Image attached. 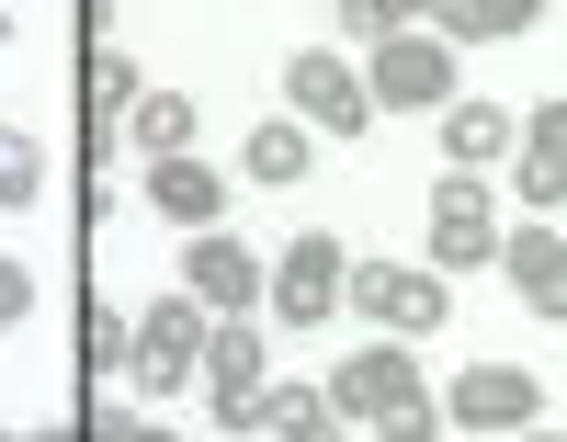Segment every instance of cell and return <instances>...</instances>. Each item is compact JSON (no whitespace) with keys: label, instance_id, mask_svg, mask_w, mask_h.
<instances>
[{"label":"cell","instance_id":"obj_20","mask_svg":"<svg viewBox=\"0 0 567 442\" xmlns=\"http://www.w3.org/2000/svg\"><path fill=\"white\" fill-rule=\"evenodd\" d=\"M12 318H34V273H23L12 250H0V329H12Z\"/></svg>","mask_w":567,"mask_h":442},{"label":"cell","instance_id":"obj_13","mask_svg":"<svg viewBox=\"0 0 567 442\" xmlns=\"http://www.w3.org/2000/svg\"><path fill=\"white\" fill-rule=\"evenodd\" d=\"M80 103H91V147H114V114H136L148 91H136V58L114 34H91V58H80Z\"/></svg>","mask_w":567,"mask_h":442},{"label":"cell","instance_id":"obj_14","mask_svg":"<svg viewBox=\"0 0 567 442\" xmlns=\"http://www.w3.org/2000/svg\"><path fill=\"white\" fill-rule=\"evenodd\" d=\"M545 12V0H432V34L443 45H499V34H523Z\"/></svg>","mask_w":567,"mask_h":442},{"label":"cell","instance_id":"obj_25","mask_svg":"<svg viewBox=\"0 0 567 442\" xmlns=\"http://www.w3.org/2000/svg\"><path fill=\"white\" fill-rule=\"evenodd\" d=\"M0 442H23V431H0Z\"/></svg>","mask_w":567,"mask_h":442},{"label":"cell","instance_id":"obj_22","mask_svg":"<svg viewBox=\"0 0 567 442\" xmlns=\"http://www.w3.org/2000/svg\"><path fill=\"white\" fill-rule=\"evenodd\" d=\"M23 442H91V420H45V431H23Z\"/></svg>","mask_w":567,"mask_h":442},{"label":"cell","instance_id":"obj_16","mask_svg":"<svg viewBox=\"0 0 567 442\" xmlns=\"http://www.w3.org/2000/svg\"><path fill=\"white\" fill-rule=\"evenodd\" d=\"M307 171H318V125L284 114V125H261V136H250V182H272V193H284V182H307Z\"/></svg>","mask_w":567,"mask_h":442},{"label":"cell","instance_id":"obj_11","mask_svg":"<svg viewBox=\"0 0 567 442\" xmlns=\"http://www.w3.org/2000/svg\"><path fill=\"white\" fill-rule=\"evenodd\" d=\"M148 205L171 227H216L227 216V171L205 160V147H182V160H148Z\"/></svg>","mask_w":567,"mask_h":442},{"label":"cell","instance_id":"obj_1","mask_svg":"<svg viewBox=\"0 0 567 442\" xmlns=\"http://www.w3.org/2000/svg\"><path fill=\"white\" fill-rule=\"evenodd\" d=\"M329 409L363 420L374 442H432V420H443V398L420 386V363L398 352V340H374V352H352L341 374H329Z\"/></svg>","mask_w":567,"mask_h":442},{"label":"cell","instance_id":"obj_24","mask_svg":"<svg viewBox=\"0 0 567 442\" xmlns=\"http://www.w3.org/2000/svg\"><path fill=\"white\" fill-rule=\"evenodd\" d=\"M511 442H567V431H511Z\"/></svg>","mask_w":567,"mask_h":442},{"label":"cell","instance_id":"obj_18","mask_svg":"<svg viewBox=\"0 0 567 442\" xmlns=\"http://www.w3.org/2000/svg\"><path fill=\"white\" fill-rule=\"evenodd\" d=\"M523 205H534V216H556V205H567V160H545V147H523Z\"/></svg>","mask_w":567,"mask_h":442},{"label":"cell","instance_id":"obj_6","mask_svg":"<svg viewBox=\"0 0 567 442\" xmlns=\"http://www.w3.org/2000/svg\"><path fill=\"white\" fill-rule=\"evenodd\" d=\"M341 307L352 318H386V340H420V329H443V273L432 261H352Z\"/></svg>","mask_w":567,"mask_h":442},{"label":"cell","instance_id":"obj_15","mask_svg":"<svg viewBox=\"0 0 567 442\" xmlns=\"http://www.w3.org/2000/svg\"><path fill=\"white\" fill-rule=\"evenodd\" d=\"M511 136H523V125H511L499 103H443V160H454V171H488Z\"/></svg>","mask_w":567,"mask_h":442},{"label":"cell","instance_id":"obj_2","mask_svg":"<svg viewBox=\"0 0 567 442\" xmlns=\"http://www.w3.org/2000/svg\"><path fill=\"white\" fill-rule=\"evenodd\" d=\"M363 91H374V114H443V103H454V45H443V34H386V45H363Z\"/></svg>","mask_w":567,"mask_h":442},{"label":"cell","instance_id":"obj_23","mask_svg":"<svg viewBox=\"0 0 567 442\" xmlns=\"http://www.w3.org/2000/svg\"><path fill=\"white\" fill-rule=\"evenodd\" d=\"M386 12H398V23H409V12H432V0H386Z\"/></svg>","mask_w":567,"mask_h":442},{"label":"cell","instance_id":"obj_5","mask_svg":"<svg viewBox=\"0 0 567 442\" xmlns=\"http://www.w3.org/2000/svg\"><path fill=\"white\" fill-rule=\"evenodd\" d=\"M534 409H545V386H534L523 363H465V374L443 386V420H454L465 442H511V431H534Z\"/></svg>","mask_w":567,"mask_h":442},{"label":"cell","instance_id":"obj_19","mask_svg":"<svg viewBox=\"0 0 567 442\" xmlns=\"http://www.w3.org/2000/svg\"><path fill=\"white\" fill-rule=\"evenodd\" d=\"M523 147H545V160H567V91H556V103H534V114H523Z\"/></svg>","mask_w":567,"mask_h":442},{"label":"cell","instance_id":"obj_12","mask_svg":"<svg viewBox=\"0 0 567 442\" xmlns=\"http://www.w3.org/2000/svg\"><path fill=\"white\" fill-rule=\"evenodd\" d=\"M499 273L523 284L534 318H567V227H511L499 238Z\"/></svg>","mask_w":567,"mask_h":442},{"label":"cell","instance_id":"obj_7","mask_svg":"<svg viewBox=\"0 0 567 442\" xmlns=\"http://www.w3.org/2000/svg\"><path fill=\"white\" fill-rule=\"evenodd\" d=\"M194 363H205V307H194V295H159V307H136V329H125V374L148 386V398H171Z\"/></svg>","mask_w":567,"mask_h":442},{"label":"cell","instance_id":"obj_3","mask_svg":"<svg viewBox=\"0 0 567 442\" xmlns=\"http://www.w3.org/2000/svg\"><path fill=\"white\" fill-rule=\"evenodd\" d=\"M499 193L477 182V171H443L432 182V273H488L499 261Z\"/></svg>","mask_w":567,"mask_h":442},{"label":"cell","instance_id":"obj_17","mask_svg":"<svg viewBox=\"0 0 567 442\" xmlns=\"http://www.w3.org/2000/svg\"><path fill=\"white\" fill-rule=\"evenodd\" d=\"M125 136L148 147V160H182V147H194V103H182V91H148V103L125 114Z\"/></svg>","mask_w":567,"mask_h":442},{"label":"cell","instance_id":"obj_10","mask_svg":"<svg viewBox=\"0 0 567 442\" xmlns=\"http://www.w3.org/2000/svg\"><path fill=\"white\" fill-rule=\"evenodd\" d=\"M182 295H194L205 318H250L261 307V261L227 227H194V238H182Z\"/></svg>","mask_w":567,"mask_h":442},{"label":"cell","instance_id":"obj_8","mask_svg":"<svg viewBox=\"0 0 567 442\" xmlns=\"http://www.w3.org/2000/svg\"><path fill=\"white\" fill-rule=\"evenodd\" d=\"M205 398L216 431H261V318H205Z\"/></svg>","mask_w":567,"mask_h":442},{"label":"cell","instance_id":"obj_4","mask_svg":"<svg viewBox=\"0 0 567 442\" xmlns=\"http://www.w3.org/2000/svg\"><path fill=\"white\" fill-rule=\"evenodd\" d=\"M284 103H296V125H318V136H363L374 125L363 69L329 58V45H296V58H284Z\"/></svg>","mask_w":567,"mask_h":442},{"label":"cell","instance_id":"obj_21","mask_svg":"<svg viewBox=\"0 0 567 442\" xmlns=\"http://www.w3.org/2000/svg\"><path fill=\"white\" fill-rule=\"evenodd\" d=\"M91 442H182L171 420H91Z\"/></svg>","mask_w":567,"mask_h":442},{"label":"cell","instance_id":"obj_9","mask_svg":"<svg viewBox=\"0 0 567 442\" xmlns=\"http://www.w3.org/2000/svg\"><path fill=\"white\" fill-rule=\"evenodd\" d=\"M341 284H352V261H341V238H329V227H296V250H284L272 273H261V295H272V318H329V307H341Z\"/></svg>","mask_w":567,"mask_h":442}]
</instances>
